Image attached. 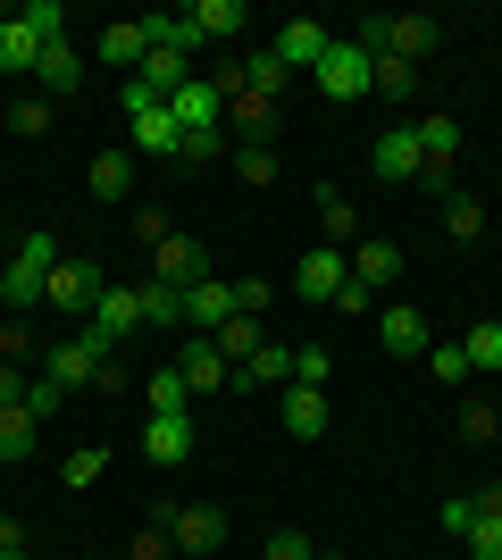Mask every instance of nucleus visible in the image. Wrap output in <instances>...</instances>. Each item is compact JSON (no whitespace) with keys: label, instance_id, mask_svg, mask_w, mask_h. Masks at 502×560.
<instances>
[{"label":"nucleus","instance_id":"f257e3e1","mask_svg":"<svg viewBox=\"0 0 502 560\" xmlns=\"http://www.w3.org/2000/svg\"><path fill=\"white\" fill-rule=\"evenodd\" d=\"M50 268H59V243H50V234H25L17 259L0 268V302H9V310H34L50 293Z\"/></svg>","mask_w":502,"mask_h":560},{"label":"nucleus","instance_id":"f03ea898","mask_svg":"<svg viewBox=\"0 0 502 560\" xmlns=\"http://www.w3.org/2000/svg\"><path fill=\"white\" fill-rule=\"evenodd\" d=\"M160 527H167V552L176 560H210L226 544V511H210V502H167Z\"/></svg>","mask_w":502,"mask_h":560},{"label":"nucleus","instance_id":"7ed1b4c3","mask_svg":"<svg viewBox=\"0 0 502 560\" xmlns=\"http://www.w3.org/2000/svg\"><path fill=\"white\" fill-rule=\"evenodd\" d=\"M311 75H318V93H327V101H360V93H369V50L343 34V43H327V59H318Z\"/></svg>","mask_w":502,"mask_h":560},{"label":"nucleus","instance_id":"20e7f679","mask_svg":"<svg viewBox=\"0 0 502 560\" xmlns=\"http://www.w3.org/2000/svg\"><path fill=\"white\" fill-rule=\"evenodd\" d=\"M135 327H143V293H135V284H109V293L93 302V327H84V335H93L101 351H118Z\"/></svg>","mask_w":502,"mask_h":560},{"label":"nucleus","instance_id":"39448f33","mask_svg":"<svg viewBox=\"0 0 502 560\" xmlns=\"http://www.w3.org/2000/svg\"><path fill=\"white\" fill-rule=\"evenodd\" d=\"M101 293H109L101 259H59V268H50V293H43V302H50V310H93Z\"/></svg>","mask_w":502,"mask_h":560},{"label":"nucleus","instance_id":"423d86ee","mask_svg":"<svg viewBox=\"0 0 502 560\" xmlns=\"http://www.w3.org/2000/svg\"><path fill=\"white\" fill-rule=\"evenodd\" d=\"M167 117H176V135H218V126H226V93L192 75L185 93H167Z\"/></svg>","mask_w":502,"mask_h":560},{"label":"nucleus","instance_id":"0eeeda50","mask_svg":"<svg viewBox=\"0 0 502 560\" xmlns=\"http://www.w3.org/2000/svg\"><path fill=\"white\" fill-rule=\"evenodd\" d=\"M369 167H377L385 185H419L428 151H419V135H410V126H385V135H377V151H369Z\"/></svg>","mask_w":502,"mask_h":560},{"label":"nucleus","instance_id":"6e6552de","mask_svg":"<svg viewBox=\"0 0 502 560\" xmlns=\"http://www.w3.org/2000/svg\"><path fill=\"white\" fill-rule=\"evenodd\" d=\"M343 284H352V259L335 252V243H318V252L293 268V293H302V302H335Z\"/></svg>","mask_w":502,"mask_h":560},{"label":"nucleus","instance_id":"1a4fd4ad","mask_svg":"<svg viewBox=\"0 0 502 560\" xmlns=\"http://www.w3.org/2000/svg\"><path fill=\"white\" fill-rule=\"evenodd\" d=\"M377 34H385V50H377V59H410V68H419V59H428V50L444 43V25H435V18H419V9H410V18H377Z\"/></svg>","mask_w":502,"mask_h":560},{"label":"nucleus","instance_id":"9d476101","mask_svg":"<svg viewBox=\"0 0 502 560\" xmlns=\"http://www.w3.org/2000/svg\"><path fill=\"white\" fill-rule=\"evenodd\" d=\"M176 376H185L192 394H218V385H235V369H226V351H218L210 335H185V351H176Z\"/></svg>","mask_w":502,"mask_h":560},{"label":"nucleus","instance_id":"9b49d317","mask_svg":"<svg viewBox=\"0 0 502 560\" xmlns=\"http://www.w3.org/2000/svg\"><path fill=\"white\" fill-rule=\"evenodd\" d=\"M226 318H235V284H218V277L185 284V335H218Z\"/></svg>","mask_w":502,"mask_h":560},{"label":"nucleus","instance_id":"f8f14e48","mask_svg":"<svg viewBox=\"0 0 502 560\" xmlns=\"http://www.w3.org/2000/svg\"><path fill=\"white\" fill-rule=\"evenodd\" d=\"M34 59H43V25L25 9H9L0 18V75H34Z\"/></svg>","mask_w":502,"mask_h":560},{"label":"nucleus","instance_id":"ddd939ff","mask_svg":"<svg viewBox=\"0 0 502 560\" xmlns=\"http://www.w3.org/2000/svg\"><path fill=\"white\" fill-rule=\"evenodd\" d=\"M327 43H335V34H318V18H285L268 50H277V59H285V75H293V68H318V59H327Z\"/></svg>","mask_w":502,"mask_h":560},{"label":"nucleus","instance_id":"4468645a","mask_svg":"<svg viewBox=\"0 0 502 560\" xmlns=\"http://www.w3.org/2000/svg\"><path fill=\"white\" fill-rule=\"evenodd\" d=\"M43 360H50V376H59V385H93V376L109 369V351H101L93 335H75V343H50Z\"/></svg>","mask_w":502,"mask_h":560},{"label":"nucleus","instance_id":"2eb2a0df","mask_svg":"<svg viewBox=\"0 0 502 560\" xmlns=\"http://www.w3.org/2000/svg\"><path fill=\"white\" fill-rule=\"evenodd\" d=\"M143 452H151L160 468H176V460L192 452V419H185V410H151V427H143Z\"/></svg>","mask_w":502,"mask_h":560},{"label":"nucleus","instance_id":"dca6fc26","mask_svg":"<svg viewBox=\"0 0 502 560\" xmlns=\"http://www.w3.org/2000/svg\"><path fill=\"white\" fill-rule=\"evenodd\" d=\"M151 252H160V277H167V284H201V277H210L201 243H192V234H176V226H167L160 243H151Z\"/></svg>","mask_w":502,"mask_h":560},{"label":"nucleus","instance_id":"f3484780","mask_svg":"<svg viewBox=\"0 0 502 560\" xmlns=\"http://www.w3.org/2000/svg\"><path fill=\"white\" fill-rule=\"evenodd\" d=\"M34 84H43V93H75V84H84V59H75L68 34H59V43H43V59H34Z\"/></svg>","mask_w":502,"mask_h":560},{"label":"nucleus","instance_id":"a211bd4d","mask_svg":"<svg viewBox=\"0 0 502 560\" xmlns=\"http://www.w3.org/2000/svg\"><path fill=\"white\" fill-rule=\"evenodd\" d=\"M235 385H243V394H260V385H293V343H260L235 369Z\"/></svg>","mask_w":502,"mask_h":560},{"label":"nucleus","instance_id":"6ab92c4d","mask_svg":"<svg viewBox=\"0 0 502 560\" xmlns=\"http://www.w3.org/2000/svg\"><path fill=\"white\" fill-rule=\"evenodd\" d=\"M285 435H302V444L327 435V394L318 385H285Z\"/></svg>","mask_w":502,"mask_h":560},{"label":"nucleus","instance_id":"aec40b11","mask_svg":"<svg viewBox=\"0 0 502 560\" xmlns=\"http://www.w3.org/2000/svg\"><path fill=\"white\" fill-rule=\"evenodd\" d=\"M101 59H109V68H143L151 59V34H143V18H126V25H101Z\"/></svg>","mask_w":502,"mask_h":560},{"label":"nucleus","instance_id":"412c9836","mask_svg":"<svg viewBox=\"0 0 502 560\" xmlns=\"http://www.w3.org/2000/svg\"><path fill=\"white\" fill-rule=\"evenodd\" d=\"M185 25H192V43H226V34H235V25H252V18H243V0H192Z\"/></svg>","mask_w":502,"mask_h":560},{"label":"nucleus","instance_id":"4be33fe9","mask_svg":"<svg viewBox=\"0 0 502 560\" xmlns=\"http://www.w3.org/2000/svg\"><path fill=\"white\" fill-rule=\"evenodd\" d=\"M135 84H143L151 101H167V93H185V84H192V68H185V50H151L143 68H135Z\"/></svg>","mask_w":502,"mask_h":560},{"label":"nucleus","instance_id":"5701e85b","mask_svg":"<svg viewBox=\"0 0 502 560\" xmlns=\"http://www.w3.org/2000/svg\"><path fill=\"white\" fill-rule=\"evenodd\" d=\"M135 293H143V327H160V335H176V327H185V284L151 277V284H135Z\"/></svg>","mask_w":502,"mask_h":560},{"label":"nucleus","instance_id":"b1692460","mask_svg":"<svg viewBox=\"0 0 502 560\" xmlns=\"http://www.w3.org/2000/svg\"><path fill=\"white\" fill-rule=\"evenodd\" d=\"M385 351L394 360H428V318L419 310H385Z\"/></svg>","mask_w":502,"mask_h":560},{"label":"nucleus","instance_id":"393cba45","mask_svg":"<svg viewBox=\"0 0 502 560\" xmlns=\"http://www.w3.org/2000/svg\"><path fill=\"white\" fill-rule=\"evenodd\" d=\"M352 277L369 284V293H377V284H394V277H402V252H394V243H352Z\"/></svg>","mask_w":502,"mask_h":560},{"label":"nucleus","instance_id":"a878e982","mask_svg":"<svg viewBox=\"0 0 502 560\" xmlns=\"http://www.w3.org/2000/svg\"><path fill=\"white\" fill-rule=\"evenodd\" d=\"M210 343H218V351H226V369H243V360H252V351H260V343H268V335H260V318H243V310H235V318H226V327H218V335H210Z\"/></svg>","mask_w":502,"mask_h":560},{"label":"nucleus","instance_id":"bb28decb","mask_svg":"<svg viewBox=\"0 0 502 560\" xmlns=\"http://www.w3.org/2000/svg\"><path fill=\"white\" fill-rule=\"evenodd\" d=\"M126 192H135V160H126V151H101L93 160V201H126Z\"/></svg>","mask_w":502,"mask_h":560},{"label":"nucleus","instance_id":"cd10ccee","mask_svg":"<svg viewBox=\"0 0 502 560\" xmlns=\"http://www.w3.org/2000/svg\"><path fill=\"white\" fill-rule=\"evenodd\" d=\"M34 410H25V401H9V410H0V460H25V452H34Z\"/></svg>","mask_w":502,"mask_h":560},{"label":"nucleus","instance_id":"c85d7f7f","mask_svg":"<svg viewBox=\"0 0 502 560\" xmlns=\"http://www.w3.org/2000/svg\"><path fill=\"white\" fill-rule=\"evenodd\" d=\"M410 135H419V151H428V160H460V126H453V117H419Z\"/></svg>","mask_w":502,"mask_h":560},{"label":"nucleus","instance_id":"c756f323","mask_svg":"<svg viewBox=\"0 0 502 560\" xmlns=\"http://www.w3.org/2000/svg\"><path fill=\"white\" fill-rule=\"evenodd\" d=\"M135 142H143V151H167V160H176V117H167V101L135 117Z\"/></svg>","mask_w":502,"mask_h":560},{"label":"nucleus","instance_id":"7c9ffc66","mask_svg":"<svg viewBox=\"0 0 502 560\" xmlns=\"http://www.w3.org/2000/svg\"><path fill=\"white\" fill-rule=\"evenodd\" d=\"M460 351H469V376H478V369H502V318L469 327V343H460Z\"/></svg>","mask_w":502,"mask_h":560},{"label":"nucleus","instance_id":"2f4dec72","mask_svg":"<svg viewBox=\"0 0 502 560\" xmlns=\"http://www.w3.org/2000/svg\"><path fill=\"white\" fill-rule=\"evenodd\" d=\"M318 210H327V243L343 252V243H360V218H352V201L343 192H318Z\"/></svg>","mask_w":502,"mask_h":560},{"label":"nucleus","instance_id":"473e14b6","mask_svg":"<svg viewBox=\"0 0 502 560\" xmlns=\"http://www.w3.org/2000/svg\"><path fill=\"white\" fill-rule=\"evenodd\" d=\"M101 468H109V452H101V444H75L68 460H59V477H68V486H101Z\"/></svg>","mask_w":502,"mask_h":560},{"label":"nucleus","instance_id":"72a5a7b5","mask_svg":"<svg viewBox=\"0 0 502 560\" xmlns=\"http://www.w3.org/2000/svg\"><path fill=\"white\" fill-rule=\"evenodd\" d=\"M277 84H285V59H277V50H252V68H243V93H277Z\"/></svg>","mask_w":502,"mask_h":560},{"label":"nucleus","instance_id":"f704fd0d","mask_svg":"<svg viewBox=\"0 0 502 560\" xmlns=\"http://www.w3.org/2000/svg\"><path fill=\"white\" fill-rule=\"evenodd\" d=\"M327 369H335V351H318V343H293V385H318V394H327Z\"/></svg>","mask_w":502,"mask_h":560},{"label":"nucleus","instance_id":"c9c22d12","mask_svg":"<svg viewBox=\"0 0 502 560\" xmlns=\"http://www.w3.org/2000/svg\"><path fill=\"white\" fill-rule=\"evenodd\" d=\"M143 394H151V410H185V394H192V385L176 376V360H167V369H151V385H143Z\"/></svg>","mask_w":502,"mask_h":560},{"label":"nucleus","instance_id":"e433bc0d","mask_svg":"<svg viewBox=\"0 0 502 560\" xmlns=\"http://www.w3.org/2000/svg\"><path fill=\"white\" fill-rule=\"evenodd\" d=\"M428 376L435 385H460V376H469V351L460 343H428Z\"/></svg>","mask_w":502,"mask_h":560},{"label":"nucleus","instance_id":"4c0bfd02","mask_svg":"<svg viewBox=\"0 0 502 560\" xmlns=\"http://www.w3.org/2000/svg\"><path fill=\"white\" fill-rule=\"evenodd\" d=\"M59 401H68V385H59V376H34V385H25V410H34V419H59Z\"/></svg>","mask_w":502,"mask_h":560},{"label":"nucleus","instance_id":"58836bf2","mask_svg":"<svg viewBox=\"0 0 502 560\" xmlns=\"http://www.w3.org/2000/svg\"><path fill=\"white\" fill-rule=\"evenodd\" d=\"M369 93H410V59H369Z\"/></svg>","mask_w":502,"mask_h":560},{"label":"nucleus","instance_id":"ea45409f","mask_svg":"<svg viewBox=\"0 0 502 560\" xmlns=\"http://www.w3.org/2000/svg\"><path fill=\"white\" fill-rule=\"evenodd\" d=\"M444 226H453L460 243H469V234H486V210L469 201V192H453V201H444Z\"/></svg>","mask_w":502,"mask_h":560},{"label":"nucleus","instance_id":"a19ab883","mask_svg":"<svg viewBox=\"0 0 502 560\" xmlns=\"http://www.w3.org/2000/svg\"><path fill=\"white\" fill-rule=\"evenodd\" d=\"M235 167H243V185H277V160H268V142H243Z\"/></svg>","mask_w":502,"mask_h":560},{"label":"nucleus","instance_id":"79ce46f5","mask_svg":"<svg viewBox=\"0 0 502 560\" xmlns=\"http://www.w3.org/2000/svg\"><path fill=\"white\" fill-rule=\"evenodd\" d=\"M268 560H318V544L302 536V527H277V536H268Z\"/></svg>","mask_w":502,"mask_h":560},{"label":"nucleus","instance_id":"37998d69","mask_svg":"<svg viewBox=\"0 0 502 560\" xmlns=\"http://www.w3.org/2000/svg\"><path fill=\"white\" fill-rule=\"evenodd\" d=\"M494 427H502V410H494V401H469V410H460V435H469V444H486Z\"/></svg>","mask_w":502,"mask_h":560},{"label":"nucleus","instance_id":"c03bdc74","mask_svg":"<svg viewBox=\"0 0 502 560\" xmlns=\"http://www.w3.org/2000/svg\"><path fill=\"white\" fill-rule=\"evenodd\" d=\"M226 117H235L243 135H260V126H268V101L260 93H235V101H226Z\"/></svg>","mask_w":502,"mask_h":560},{"label":"nucleus","instance_id":"a18cd8bd","mask_svg":"<svg viewBox=\"0 0 502 560\" xmlns=\"http://www.w3.org/2000/svg\"><path fill=\"white\" fill-rule=\"evenodd\" d=\"M126 560H176V552H167V527H160V518H151V527H143V536H135V544H126Z\"/></svg>","mask_w":502,"mask_h":560},{"label":"nucleus","instance_id":"49530a36","mask_svg":"<svg viewBox=\"0 0 502 560\" xmlns=\"http://www.w3.org/2000/svg\"><path fill=\"white\" fill-rule=\"evenodd\" d=\"M460 544H469V552H478V560H502V518H478V527H469V536H460Z\"/></svg>","mask_w":502,"mask_h":560},{"label":"nucleus","instance_id":"de8ad7c7","mask_svg":"<svg viewBox=\"0 0 502 560\" xmlns=\"http://www.w3.org/2000/svg\"><path fill=\"white\" fill-rule=\"evenodd\" d=\"M435 518H444V536H469V527H478V502H469V493H453Z\"/></svg>","mask_w":502,"mask_h":560},{"label":"nucleus","instance_id":"09e8293b","mask_svg":"<svg viewBox=\"0 0 502 560\" xmlns=\"http://www.w3.org/2000/svg\"><path fill=\"white\" fill-rule=\"evenodd\" d=\"M0 360H9V369H25V360H34V335H25L17 318H9V327H0Z\"/></svg>","mask_w":502,"mask_h":560},{"label":"nucleus","instance_id":"8fccbe9b","mask_svg":"<svg viewBox=\"0 0 502 560\" xmlns=\"http://www.w3.org/2000/svg\"><path fill=\"white\" fill-rule=\"evenodd\" d=\"M218 160V135H176V167H201Z\"/></svg>","mask_w":502,"mask_h":560},{"label":"nucleus","instance_id":"3c124183","mask_svg":"<svg viewBox=\"0 0 502 560\" xmlns=\"http://www.w3.org/2000/svg\"><path fill=\"white\" fill-rule=\"evenodd\" d=\"M9 126H17V135H50V109H43V101H17V109H9Z\"/></svg>","mask_w":502,"mask_h":560},{"label":"nucleus","instance_id":"603ef678","mask_svg":"<svg viewBox=\"0 0 502 560\" xmlns=\"http://www.w3.org/2000/svg\"><path fill=\"white\" fill-rule=\"evenodd\" d=\"M419 185H428V192H444V201H453V160H428V167H419Z\"/></svg>","mask_w":502,"mask_h":560},{"label":"nucleus","instance_id":"864d4df0","mask_svg":"<svg viewBox=\"0 0 502 560\" xmlns=\"http://www.w3.org/2000/svg\"><path fill=\"white\" fill-rule=\"evenodd\" d=\"M25 385H34V376H25V369H9V360H0V410H9V401H25Z\"/></svg>","mask_w":502,"mask_h":560},{"label":"nucleus","instance_id":"5fc2aeb1","mask_svg":"<svg viewBox=\"0 0 502 560\" xmlns=\"http://www.w3.org/2000/svg\"><path fill=\"white\" fill-rule=\"evenodd\" d=\"M0 560H25V552H0Z\"/></svg>","mask_w":502,"mask_h":560},{"label":"nucleus","instance_id":"6e6d98bb","mask_svg":"<svg viewBox=\"0 0 502 560\" xmlns=\"http://www.w3.org/2000/svg\"><path fill=\"white\" fill-rule=\"evenodd\" d=\"M318 560H335V552H318Z\"/></svg>","mask_w":502,"mask_h":560}]
</instances>
